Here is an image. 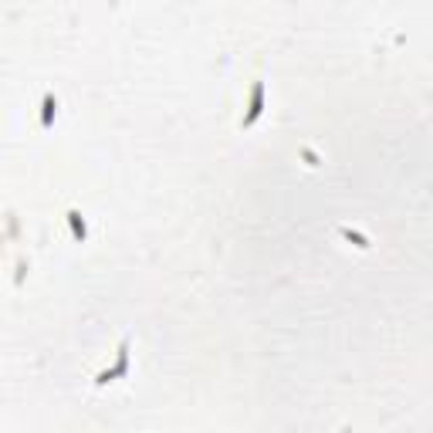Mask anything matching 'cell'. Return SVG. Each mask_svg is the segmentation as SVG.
Returning <instances> with one entry per match:
<instances>
[{"mask_svg":"<svg viewBox=\"0 0 433 433\" xmlns=\"http://www.w3.org/2000/svg\"><path fill=\"white\" fill-rule=\"evenodd\" d=\"M261 112H264V85L257 81V85H254V98H250V112H247V119H244V129L254 125V122L261 119Z\"/></svg>","mask_w":433,"mask_h":433,"instance_id":"6da1fadb","label":"cell"},{"mask_svg":"<svg viewBox=\"0 0 433 433\" xmlns=\"http://www.w3.org/2000/svg\"><path fill=\"white\" fill-rule=\"evenodd\" d=\"M55 109H58L55 95H44V115H41V125H44V129H51V122H55Z\"/></svg>","mask_w":433,"mask_h":433,"instance_id":"7a4b0ae2","label":"cell"},{"mask_svg":"<svg viewBox=\"0 0 433 433\" xmlns=\"http://www.w3.org/2000/svg\"><path fill=\"white\" fill-rule=\"evenodd\" d=\"M68 220H71V230H75V237H78V241H85V237H88V230H85V220H81V213H78V210H71V213H68Z\"/></svg>","mask_w":433,"mask_h":433,"instance_id":"3957f363","label":"cell"},{"mask_svg":"<svg viewBox=\"0 0 433 433\" xmlns=\"http://www.w3.org/2000/svg\"><path fill=\"white\" fill-rule=\"evenodd\" d=\"M342 234H345V237H349V241H356L359 247H366V241H362V237H359V234H352V230H342Z\"/></svg>","mask_w":433,"mask_h":433,"instance_id":"277c9868","label":"cell"}]
</instances>
